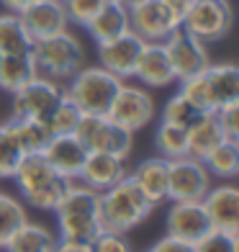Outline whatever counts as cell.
<instances>
[{"mask_svg": "<svg viewBox=\"0 0 239 252\" xmlns=\"http://www.w3.org/2000/svg\"><path fill=\"white\" fill-rule=\"evenodd\" d=\"M52 252H93L88 242H72V239H60L57 237V245Z\"/></svg>", "mask_w": 239, "mask_h": 252, "instance_id": "60d3db41", "label": "cell"}, {"mask_svg": "<svg viewBox=\"0 0 239 252\" xmlns=\"http://www.w3.org/2000/svg\"><path fill=\"white\" fill-rule=\"evenodd\" d=\"M180 24L183 18L165 0H139L129 8V29L144 41H165Z\"/></svg>", "mask_w": 239, "mask_h": 252, "instance_id": "9c48e42d", "label": "cell"}, {"mask_svg": "<svg viewBox=\"0 0 239 252\" xmlns=\"http://www.w3.org/2000/svg\"><path fill=\"white\" fill-rule=\"evenodd\" d=\"M211 229L213 226L201 201H173L170 203L167 216H165V232L170 237H178V239H185V242L196 245Z\"/></svg>", "mask_w": 239, "mask_h": 252, "instance_id": "4fadbf2b", "label": "cell"}, {"mask_svg": "<svg viewBox=\"0 0 239 252\" xmlns=\"http://www.w3.org/2000/svg\"><path fill=\"white\" fill-rule=\"evenodd\" d=\"M0 3H3V8L10 10V13H21V10L31 3V0H0Z\"/></svg>", "mask_w": 239, "mask_h": 252, "instance_id": "b9f144b4", "label": "cell"}, {"mask_svg": "<svg viewBox=\"0 0 239 252\" xmlns=\"http://www.w3.org/2000/svg\"><path fill=\"white\" fill-rule=\"evenodd\" d=\"M108 119L121 124L129 131H139L154 119V98L142 85H126L121 83L116 98L108 108Z\"/></svg>", "mask_w": 239, "mask_h": 252, "instance_id": "30bf717a", "label": "cell"}, {"mask_svg": "<svg viewBox=\"0 0 239 252\" xmlns=\"http://www.w3.org/2000/svg\"><path fill=\"white\" fill-rule=\"evenodd\" d=\"M10 178L16 180V188L24 196V201L39 211H54L64 188H67V183H70L54 173V167L44 157V152L24 155L18 167H16V173Z\"/></svg>", "mask_w": 239, "mask_h": 252, "instance_id": "6da1fadb", "label": "cell"}, {"mask_svg": "<svg viewBox=\"0 0 239 252\" xmlns=\"http://www.w3.org/2000/svg\"><path fill=\"white\" fill-rule=\"evenodd\" d=\"M193 252H239V234L211 229L193 245Z\"/></svg>", "mask_w": 239, "mask_h": 252, "instance_id": "d590c367", "label": "cell"}, {"mask_svg": "<svg viewBox=\"0 0 239 252\" xmlns=\"http://www.w3.org/2000/svg\"><path fill=\"white\" fill-rule=\"evenodd\" d=\"M126 175H129V167H126V159L123 157L108 155V152H88L80 180L95 190H106L111 186H116L119 180H123Z\"/></svg>", "mask_w": 239, "mask_h": 252, "instance_id": "ac0fdd59", "label": "cell"}, {"mask_svg": "<svg viewBox=\"0 0 239 252\" xmlns=\"http://www.w3.org/2000/svg\"><path fill=\"white\" fill-rule=\"evenodd\" d=\"M62 5H64V13H67L70 24L88 26V21L98 13L103 0H62Z\"/></svg>", "mask_w": 239, "mask_h": 252, "instance_id": "f35d334b", "label": "cell"}, {"mask_svg": "<svg viewBox=\"0 0 239 252\" xmlns=\"http://www.w3.org/2000/svg\"><path fill=\"white\" fill-rule=\"evenodd\" d=\"M93 252H134L131 239L126 237V232H113V229H100L95 234V239L90 242Z\"/></svg>", "mask_w": 239, "mask_h": 252, "instance_id": "8d00e7d4", "label": "cell"}, {"mask_svg": "<svg viewBox=\"0 0 239 252\" xmlns=\"http://www.w3.org/2000/svg\"><path fill=\"white\" fill-rule=\"evenodd\" d=\"M201 116H203V113H201L196 106H190V103L180 95V93H175L173 98L165 103V108H162V121H165V124H173V126H180V129H185V131H188Z\"/></svg>", "mask_w": 239, "mask_h": 252, "instance_id": "836d02e7", "label": "cell"}, {"mask_svg": "<svg viewBox=\"0 0 239 252\" xmlns=\"http://www.w3.org/2000/svg\"><path fill=\"white\" fill-rule=\"evenodd\" d=\"M131 183L144 193V198L149 201L154 209L167 201V159L165 157H149L142 159L131 173Z\"/></svg>", "mask_w": 239, "mask_h": 252, "instance_id": "d6986e66", "label": "cell"}, {"mask_svg": "<svg viewBox=\"0 0 239 252\" xmlns=\"http://www.w3.org/2000/svg\"><path fill=\"white\" fill-rule=\"evenodd\" d=\"M154 147H157L159 157H165V159L183 157L188 155V131L180 129V126L159 121L157 131H154Z\"/></svg>", "mask_w": 239, "mask_h": 252, "instance_id": "f546056e", "label": "cell"}, {"mask_svg": "<svg viewBox=\"0 0 239 252\" xmlns=\"http://www.w3.org/2000/svg\"><path fill=\"white\" fill-rule=\"evenodd\" d=\"M216 121L221 126V134L226 142H239V100L224 103L213 111Z\"/></svg>", "mask_w": 239, "mask_h": 252, "instance_id": "74e56055", "label": "cell"}, {"mask_svg": "<svg viewBox=\"0 0 239 252\" xmlns=\"http://www.w3.org/2000/svg\"><path fill=\"white\" fill-rule=\"evenodd\" d=\"M162 44H165V49H167V57H170V64H173L175 80H185L190 75H198V72H203L211 64L209 62L206 44L198 41L196 36H190V33L183 31V29L173 31Z\"/></svg>", "mask_w": 239, "mask_h": 252, "instance_id": "8fae6325", "label": "cell"}, {"mask_svg": "<svg viewBox=\"0 0 239 252\" xmlns=\"http://www.w3.org/2000/svg\"><path fill=\"white\" fill-rule=\"evenodd\" d=\"M54 245H57L54 232H49V229L39 221L26 219L13 232V237L8 239L5 252H52Z\"/></svg>", "mask_w": 239, "mask_h": 252, "instance_id": "603a6c76", "label": "cell"}, {"mask_svg": "<svg viewBox=\"0 0 239 252\" xmlns=\"http://www.w3.org/2000/svg\"><path fill=\"white\" fill-rule=\"evenodd\" d=\"M180 88L178 93L183 95L190 106H196L201 113H213L216 111V103H213V95L209 90V83H206V75L198 72V75H190L185 80H178Z\"/></svg>", "mask_w": 239, "mask_h": 252, "instance_id": "1f68e13d", "label": "cell"}, {"mask_svg": "<svg viewBox=\"0 0 239 252\" xmlns=\"http://www.w3.org/2000/svg\"><path fill=\"white\" fill-rule=\"evenodd\" d=\"M142 49H144V39L136 36L134 31H126V33H121V36L111 39V41L95 44L98 64L103 67V70L113 72L116 77H121V80L134 77Z\"/></svg>", "mask_w": 239, "mask_h": 252, "instance_id": "7c38bea8", "label": "cell"}, {"mask_svg": "<svg viewBox=\"0 0 239 252\" xmlns=\"http://www.w3.org/2000/svg\"><path fill=\"white\" fill-rule=\"evenodd\" d=\"M26 152L21 150V144L16 139V134L10 131L8 121L0 124V180L3 178H10L16 173V167L21 162V157H24Z\"/></svg>", "mask_w": 239, "mask_h": 252, "instance_id": "d6a6232c", "label": "cell"}, {"mask_svg": "<svg viewBox=\"0 0 239 252\" xmlns=\"http://www.w3.org/2000/svg\"><path fill=\"white\" fill-rule=\"evenodd\" d=\"M134 77L139 83H144L147 88H167V85L178 83L162 41H144V49L139 54V62H136Z\"/></svg>", "mask_w": 239, "mask_h": 252, "instance_id": "e0dca14e", "label": "cell"}, {"mask_svg": "<svg viewBox=\"0 0 239 252\" xmlns=\"http://www.w3.org/2000/svg\"><path fill=\"white\" fill-rule=\"evenodd\" d=\"M31 57L36 64V75L52 80H70L85 62V52L70 31H60L44 39H33Z\"/></svg>", "mask_w": 239, "mask_h": 252, "instance_id": "277c9868", "label": "cell"}, {"mask_svg": "<svg viewBox=\"0 0 239 252\" xmlns=\"http://www.w3.org/2000/svg\"><path fill=\"white\" fill-rule=\"evenodd\" d=\"M144 252H152V250H144Z\"/></svg>", "mask_w": 239, "mask_h": 252, "instance_id": "ee69618b", "label": "cell"}, {"mask_svg": "<svg viewBox=\"0 0 239 252\" xmlns=\"http://www.w3.org/2000/svg\"><path fill=\"white\" fill-rule=\"evenodd\" d=\"M121 83H123L121 77L103 70L100 64L80 67V70L70 77V85L64 88V95L83 113L108 116V108H111L113 98H116Z\"/></svg>", "mask_w": 239, "mask_h": 252, "instance_id": "3957f363", "label": "cell"}, {"mask_svg": "<svg viewBox=\"0 0 239 252\" xmlns=\"http://www.w3.org/2000/svg\"><path fill=\"white\" fill-rule=\"evenodd\" d=\"M154 211V206L144 198V193L131 183L126 175L119 180L116 186L100 190V224L103 229H113V232H131L134 226H139L147 216Z\"/></svg>", "mask_w": 239, "mask_h": 252, "instance_id": "7a4b0ae2", "label": "cell"}, {"mask_svg": "<svg viewBox=\"0 0 239 252\" xmlns=\"http://www.w3.org/2000/svg\"><path fill=\"white\" fill-rule=\"evenodd\" d=\"M80 116H83V111H80L75 103L64 95L60 103H57V108L52 111V116L47 119V124H49L52 134H72L77 121H80Z\"/></svg>", "mask_w": 239, "mask_h": 252, "instance_id": "e575fe53", "label": "cell"}, {"mask_svg": "<svg viewBox=\"0 0 239 252\" xmlns=\"http://www.w3.org/2000/svg\"><path fill=\"white\" fill-rule=\"evenodd\" d=\"M44 157L49 159L57 175H62L64 180H80L88 150L75 134H54L52 142L44 147Z\"/></svg>", "mask_w": 239, "mask_h": 252, "instance_id": "2e32d148", "label": "cell"}, {"mask_svg": "<svg viewBox=\"0 0 239 252\" xmlns=\"http://www.w3.org/2000/svg\"><path fill=\"white\" fill-rule=\"evenodd\" d=\"M100 209V190L85 186L83 180H70L62 193L60 203H57L54 214H95Z\"/></svg>", "mask_w": 239, "mask_h": 252, "instance_id": "d4e9b609", "label": "cell"}, {"mask_svg": "<svg viewBox=\"0 0 239 252\" xmlns=\"http://www.w3.org/2000/svg\"><path fill=\"white\" fill-rule=\"evenodd\" d=\"M13 95V111L10 119H41L47 121L52 116V111L57 108V103L64 98V88L60 85V80L36 75L31 77L24 88H18Z\"/></svg>", "mask_w": 239, "mask_h": 252, "instance_id": "52a82bcc", "label": "cell"}, {"mask_svg": "<svg viewBox=\"0 0 239 252\" xmlns=\"http://www.w3.org/2000/svg\"><path fill=\"white\" fill-rule=\"evenodd\" d=\"M234 26V10L229 0H190L180 29L198 41H219Z\"/></svg>", "mask_w": 239, "mask_h": 252, "instance_id": "8992f818", "label": "cell"}, {"mask_svg": "<svg viewBox=\"0 0 239 252\" xmlns=\"http://www.w3.org/2000/svg\"><path fill=\"white\" fill-rule=\"evenodd\" d=\"M31 77H36V64H33L31 49L29 52H13L0 54V88L5 93H16L24 88Z\"/></svg>", "mask_w": 239, "mask_h": 252, "instance_id": "7402d4cb", "label": "cell"}, {"mask_svg": "<svg viewBox=\"0 0 239 252\" xmlns=\"http://www.w3.org/2000/svg\"><path fill=\"white\" fill-rule=\"evenodd\" d=\"M29 219L26 206L18 198H13L10 193H0V250H5L8 239L13 237V232Z\"/></svg>", "mask_w": 239, "mask_h": 252, "instance_id": "4dcf8cb0", "label": "cell"}, {"mask_svg": "<svg viewBox=\"0 0 239 252\" xmlns=\"http://www.w3.org/2000/svg\"><path fill=\"white\" fill-rule=\"evenodd\" d=\"M203 75H206V83H209L216 108L224 106V103L239 100V67L237 64H232V62L209 64L203 70Z\"/></svg>", "mask_w": 239, "mask_h": 252, "instance_id": "44dd1931", "label": "cell"}, {"mask_svg": "<svg viewBox=\"0 0 239 252\" xmlns=\"http://www.w3.org/2000/svg\"><path fill=\"white\" fill-rule=\"evenodd\" d=\"M33 39L21 24L18 13H3L0 16V54H13V52H29Z\"/></svg>", "mask_w": 239, "mask_h": 252, "instance_id": "f1b7e54d", "label": "cell"}, {"mask_svg": "<svg viewBox=\"0 0 239 252\" xmlns=\"http://www.w3.org/2000/svg\"><path fill=\"white\" fill-rule=\"evenodd\" d=\"M221 142H224V134L213 113H203L188 129V155L196 159H206V155L216 150Z\"/></svg>", "mask_w": 239, "mask_h": 252, "instance_id": "cb8c5ba5", "label": "cell"}, {"mask_svg": "<svg viewBox=\"0 0 239 252\" xmlns=\"http://www.w3.org/2000/svg\"><path fill=\"white\" fill-rule=\"evenodd\" d=\"M203 165L211 173V178L232 180L239 175V142H221L216 150H211L203 159Z\"/></svg>", "mask_w": 239, "mask_h": 252, "instance_id": "83f0119b", "label": "cell"}, {"mask_svg": "<svg viewBox=\"0 0 239 252\" xmlns=\"http://www.w3.org/2000/svg\"><path fill=\"white\" fill-rule=\"evenodd\" d=\"M10 131L16 134V139L21 144V150L29 152H44V147L52 142V129L47 121L41 119H10L8 121Z\"/></svg>", "mask_w": 239, "mask_h": 252, "instance_id": "4316f807", "label": "cell"}, {"mask_svg": "<svg viewBox=\"0 0 239 252\" xmlns=\"http://www.w3.org/2000/svg\"><path fill=\"white\" fill-rule=\"evenodd\" d=\"M60 239H72V242H93L95 234L103 229L100 216L95 214H54Z\"/></svg>", "mask_w": 239, "mask_h": 252, "instance_id": "484cf974", "label": "cell"}, {"mask_svg": "<svg viewBox=\"0 0 239 252\" xmlns=\"http://www.w3.org/2000/svg\"><path fill=\"white\" fill-rule=\"evenodd\" d=\"M119 3H121V5H126V8H131L134 3H139V0H119Z\"/></svg>", "mask_w": 239, "mask_h": 252, "instance_id": "7bdbcfd3", "label": "cell"}, {"mask_svg": "<svg viewBox=\"0 0 239 252\" xmlns=\"http://www.w3.org/2000/svg\"><path fill=\"white\" fill-rule=\"evenodd\" d=\"M88 33L93 36L95 44L111 41L121 36V33L131 31L129 29V8L121 5L119 0H103V5L98 8V13L88 21Z\"/></svg>", "mask_w": 239, "mask_h": 252, "instance_id": "ffe728a7", "label": "cell"}, {"mask_svg": "<svg viewBox=\"0 0 239 252\" xmlns=\"http://www.w3.org/2000/svg\"><path fill=\"white\" fill-rule=\"evenodd\" d=\"M213 186L203 159L190 155L167 159V201H201Z\"/></svg>", "mask_w": 239, "mask_h": 252, "instance_id": "ba28073f", "label": "cell"}, {"mask_svg": "<svg viewBox=\"0 0 239 252\" xmlns=\"http://www.w3.org/2000/svg\"><path fill=\"white\" fill-rule=\"evenodd\" d=\"M21 24L29 31L31 39H44L52 33L67 31L70 21H67L62 0H31V3L18 13Z\"/></svg>", "mask_w": 239, "mask_h": 252, "instance_id": "9a60e30c", "label": "cell"}, {"mask_svg": "<svg viewBox=\"0 0 239 252\" xmlns=\"http://www.w3.org/2000/svg\"><path fill=\"white\" fill-rule=\"evenodd\" d=\"M149 250H152V252H193V245L185 242V239H178V237L165 234V237L159 239L157 245H152Z\"/></svg>", "mask_w": 239, "mask_h": 252, "instance_id": "ab89813d", "label": "cell"}, {"mask_svg": "<svg viewBox=\"0 0 239 252\" xmlns=\"http://www.w3.org/2000/svg\"><path fill=\"white\" fill-rule=\"evenodd\" d=\"M88 152H108L126 159L134 150V131L123 129L121 124L111 121L108 116H93L83 113L72 131Z\"/></svg>", "mask_w": 239, "mask_h": 252, "instance_id": "5b68a950", "label": "cell"}, {"mask_svg": "<svg viewBox=\"0 0 239 252\" xmlns=\"http://www.w3.org/2000/svg\"><path fill=\"white\" fill-rule=\"evenodd\" d=\"M206 216L213 229L219 232L239 234V190L232 183H219L206 190V196L201 198Z\"/></svg>", "mask_w": 239, "mask_h": 252, "instance_id": "5bb4252c", "label": "cell"}]
</instances>
